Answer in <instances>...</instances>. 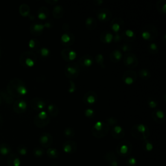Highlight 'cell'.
Wrapping results in <instances>:
<instances>
[{
    "label": "cell",
    "mask_w": 166,
    "mask_h": 166,
    "mask_svg": "<svg viewBox=\"0 0 166 166\" xmlns=\"http://www.w3.org/2000/svg\"><path fill=\"white\" fill-rule=\"evenodd\" d=\"M19 61L23 67L29 68L37 64V57L33 51H25L21 54Z\"/></svg>",
    "instance_id": "cell-5"
},
{
    "label": "cell",
    "mask_w": 166,
    "mask_h": 166,
    "mask_svg": "<svg viewBox=\"0 0 166 166\" xmlns=\"http://www.w3.org/2000/svg\"><path fill=\"white\" fill-rule=\"evenodd\" d=\"M64 135L67 138H73L75 136V130L72 127H66L64 130Z\"/></svg>",
    "instance_id": "cell-44"
},
{
    "label": "cell",
    "mask_w": 166,
    "mask_h": 166,
    "mask_svg": "<svg viewBox=\"0 0 166 166\" xmlns=\"http://www.w3.org/2000/svg\"><path fill=\"white\" fill-rule=\"evenodd\" d=\"M53 138L49 133H43L41 134L39 138V142L41 146L43 148H49L53 143Z\"/></svg>",
    "instance_id": "cell-17"
},
{
    "label": "cell",
    "mask_w": 166,
    "mask_h": 166,
    "mask_svg": "<svg viewBox=\"0 0 166 166\" xmlns=\"http://www.w3.org/2000/svg\"><path fill=\"white\" fill-rule=\"evenodd\" d=\"M44 26L42 22H35L30 26V32L34 36H39L44 30Z\"/></svg>",
    "instance_id": "cell-21"
},
{
    "label": "cell",
    "mask_w": 166,
    "mask_h": 166,
    "mask_svg": "<svg viewBox=\"0 0 166 166\" xmlns=\"http://www.w3.org/2000/svg\"><path fill=\"white\" fill-rule=\"evenodd\" d=\"M133 150V145L128 140H123L116 147L117 153L122 156L127 157L128 156Z\"/></svg>",
    "instance_id": "cell-8"
},
{
    "label": "cell",
    "mask_w": 166,
    "mask_h": 166,
    "mask_svg": "<svg viewBox=\"0 0 166 166\" xmlns=\"http://www.w3.org/2000/svg\"><path fill=\"white\" fill-rule=\"evenodd\" d=\"M62 29L64 31V32H67L69 31V29H70V26H69V25L68 23H64L62 25Z\"/></svg>",
    "instance_id": "cell-55"
},
{
    "label": "cell",
    "mask_w": 166,
    "mask_h": 166,
    "mask_svg": "<svg viewBox=\"0 0 166 166\" xmlns=\"http://www.w3.org/2000/svg\"><path fill=\"white\" fill-rule=\"evenodd\" d=\"M106 123L108 124V125L109 127H110V126L113 127V126H115L118 124V119H117V118H116L114 117H109V118H107Z\"/></svg>",
    "instance_id": "cell-49"
},
{
    "label": "cell",
    "mask_w": 166,
    "mask_h": 166,
    "mask_svg": "<svg viewBox=\"0 0 166 166\" xmlns=\"http://www.w3.org/2000/svg\"><path fill=\"white\" fill-rule=\"evenodd\" d=\"M156 8L157 11L161 14H165L166 13V2L165 0H158L156 3Z\"/></svg>",
    "instance_id": "cell-33"
},
{
    "label": "cell",
    "mask_w": 166,
    "mask_h": 166,
    "mask_svg": "<svg viewBox=\"0 0 166 166\" xmlns=\"http://www.w3.org/2000/svg\"><path fill=\"white\" fill-rule=\"evenodd\" d=\"M96 16L101 22H107L112 18V12L107 8H102L96 11Z\"/></svg>",
    "instance_id": "cell-15"
},
{
    "label": "cell",
    "mask_w": 166,
    "mask_h": 166,
    "mask_svg": "<svg viewBox=\"0 0 166 166\" xmlns=\"http://www.w3.org/2000/svg\"><path fill=\"white\" fill-rule=\"evenodd\" d=\"M69 86L68 88V92L69 93H73L77 90V86L73 80H69Z\"/></svg>",
    "instance_id": "cell-48"
},
{
    "label": "cell",
    "mask_w": 166,
    "mask_h": 166,
    "mask_svg": "<svg viewBox=\"0 0 166 166\" xmlns=\"http://www.w3.org/2000/svg\"><path fill=\"white\" fill-rule=\"evenodd\" d=\"M75 37L74 34L70 31L64 32L60 37L61 43L66 48L73 45L75 42Z\"/></svg>",
    "instance_id": "cell-12"
},
{
    "label": "cell",
    "mask_w": 166,
    "mask_h": 166,
    "mask_svg": "<svg viewBox=\"0 0 166 166\" xmlns=\"http://www.w3.org/2000/svg\"><path fill=\"white\" fill-rule=\"evenodd\" d=\"M166 34H163V39H162V41H163V44L165 45V38H166Z\"/></svg>",
    "instance_id": "cell-59"
},
{
    "label": "cell",
    "mask_w": 166,
    "mask_h": 166,
    "mask_svg": "<svg viewBox=\"0 0 166 166\" xmlns=\"http://www.w3.org/2000/svg\"><path fill=\"white\" fill-rule=\"evenodd\" d=\"M94 60L97 63V64L100 66L102 68H105V65H104V58L103 54L98 53L96 55L94 58Z\"/></svg>",
    "instance_id": "cell-42"
},
{
    "label": "cell",
    "mask_w": 166,
    "mask_h": 166,
    "mask_svg": "<svg viewBox=\"0 0 166 166\" xmlns=\"http://www.w3.org/2000/svg\"><path fill=\"white\" fill-rule=\"evenodd\" d=\"M0 96H1V98L2 99V100L3 99L8 104H13L14 103V99L13 97L8 94L7 92L2 90H0Z\"/></svg>",
    "instance_id": "cell-40"
},
{
    "label": "cell",
    "mask_w": 166,
    "mask_h": 166,
    "mask_svg": "<svg viewBox=\"0 0 166 166\" xmlns=\"http://www.w3.org/2000/svg\"><path fill=\"white\" fill-rule=\"evenodd\" d=\"M123 64L129 68H134L138 65V60L136 55L131 52L125 53L123 56Z\"/></svg>",
    "instance_id": "cell-9"
},
{
    "label": "cell",
    "mask_w": 166,
    "mask_h": 166,
    "mask_svg": "<svg viewBox=\"0 0 166 166\" xmlns=\"http://www.w3.org/2000/svg\"><path fill=\"white\" fill-rule=\"evenodd\" d=\"M60 55L61 57L68 63H72L77 57V52L70 48H65L63 49L61 51Z\"/></svg>",
    "instance_id": "cell-13"
},
{
    "label": "cell",
    "mask_w": 166,
    "mask_h": 166,
    "mask_svg": "<svg viewBox=\"0 0 166 166\" xmlns=\"http://www.w3.org/2000/svg\"><path fill=\"white\" fill-rule=\"evenodd\" d=\"M97 20L92 16H88L85 20V26L86 28L89 31L94 30L97 27Z\"/></svg>",
    "instance_id": "cell-32"
},
{
    "label": "cell",
    "mask_w": 166,
    "mask_h": 166,
    "mask_svg": "<svg viewBox=\"0 0 166 166\" xmlns=\"http://www.w3.org/2000/svg\"><path fill=\"white\" fill-rule=\"evenodd\" d=\"M94 62V59L92 56L90 55H84L78 59V65L83 68H90L91 67Z\"/></svg>",
    "instance_id": "cell-24"
},
{
    "label": "cell",
    "mask_w": 166,
    "mask_h": 166,
    "mask_svg": "<svg viewBox=\"0 0 166 166\" xmlns=\"http://www.w3.org/2000/svg\"><path fill=\"white\" fill-rule=\"evenodd\" d=\"M151 117L156 123L158 124H162L165 121V113L161 109H154L151 113Z\"/></svg>",
    "instance_id": "cell-20"
},
{
    "label": "cell",
    "mask_w": 166,
    "mask_h": 166,
    "mask_svg": "<svg viewBox=\"0 0 166 166\" xmlns=\"http://www.w3.org/2000/svg\"><path fill=\"white\" fill-rule=\"evenodd\" d=\"M113 34L109 31H104L100 34V40L104 43H110L113 42Z\"/></svg>",
    "instance_id": "cell-30"
},
{
    "label": "cell",
    "mask_w": 166,
    "mask_h": 166,
    "mask_svg": "<svg viewBox=\"0 0 166 166\" xmlns=\"http://www.w3.org/2000/svg\"><path fill=\"white\" fill-rule=\"evenodd\" d=\"M39 55L43 58H47L51 55V51L46 47H42L38 50Z\"/></svg>",
    "instance_id": "cell-41"
},
{
    "label": "cell",
    "mask_w": 166,
    "mask_h": 166,
    "mask_svg": "<svg viewBox=\"0 0 166 166\" xmlns=\"http://www.w3.org/2000/svg\"><path fill=\"white\" fill-rule=\"evenodd\" d=\"M11 152V146L5 143L0 144V153L3 156L8 155Z\"/></svg>",
    "instance_id": "cell-39"
},
{
    "label": "cell",
    "mask_w": 166,
    "mask_h": 166,
    "mask_svg": "<svg viewBox=\"0 0 166 166\" xmlns=\"http://www.w3.org/2000/svg\"><path fill=\"white\" fill-rule=\"evenodd\" d=\"M33 154L35 157H38V158H40V157H42L43 154H44V149L43 148L37 147H35L33 149Z\"/></svg>",
    "instance_id": "cell-46"
},
{
    "label": "cell",
    "mask_w": 166,
    "mask_h": 166,
    "mask_svg": "<svg viewBox=\"0 0 166 166\" xmlns=\"http://www.w3.org/2000/svg\"><path fill=\"white\" fill-rule=\"evenodd\" d=\"M137 77L138 75L135 71L132 70V69H128V70L125 71L122 75L121 79L125 84L127 85H131L136 82Z\"/></svg>",
    "instance_id": "cell-11"
},
{
    "label": "cell",
    "mask_w": 166,
    "mask_h": 166,
    "mask_svg": "<svg viewBox=\"0 0 166 166\" xmlns=\"http://www.w3.org/2000/svg\"><path fill=\"white\" fill-rule=\"evenodd\" d=\"M104 3V2L103 0H94L93 1V3L95 5H101L103 3Z\"/></svg>",
    "instance_id": "cell-57"
},
{
    "label": "cell",
    "mask_w": 166,
    "mask_h": 166,
    "mask_svg": "<svg viewBox=\"0 0 166 166\" xmlns=\"http://www.w3.org/2000/svg\"><path fill=\"white\" fill-rule=\"evenodd\" d=\"M45 2L49 4V5H56V3H57L58 2V0H46Z\"/></svg>",
    "instance_id": "cell-56"
},
{
    "label": "cell",
    "mask_w": 166,
    "mask_h": 166,
    "mask_svg": "<svg viewBox=\"0 0 166 166\" xmlns=\"http://www.w3.org/2000/svg\"><path fill=\"white\" fill-rule=\"evenodd\" d=\"M62 148L66 154H73L77 150V144L73 140H67L63 143Z\"/></svg>",
    "instance_id": "cell-19"
},
{
    "label": "cell",
    "mask_w": 166,
    "mask_h": 166,
    "mask_svg": "<svg viewBox=\"0 0 166 166\" xmlns=\"http://www.w3.org/2000/svg\"><path fill=\"white\" fill-rule=\"evenodd\" d=\"M121 40H122V38H121L120 33H117V34H115L114 35H113V42L118 43V42H121Z\"/></svg>",
    "instance_id": "cell-53"
},
{
    "label": "cell",
    "mask_w": 166,
    "mask_h": 166,
    "mask_svg": "<svg viewBox=\"0 0 166 166\" xmlns=\"http://www.w3.org/2000/svg\"><path fill=\"white\" fill-rule=\"evenodd\" d=\"M43 23V26H44V28H48L50 29L52 28L53 26V23L52 22L51 20H46V22Z\"/></svg>",
    "instance_id": "cell-54"
},
{
    "label": "cell",
    "mask_w": 166,
    "mask_h": 166,
    "mask_svg": "<svg viewBox=\"0 0 166 166\" xmlns=\"http://www.w3.org/2000/svg\"><path fill=\"white\" fill-rule=\"evenodd\" d=\"M52 14H53V18L56 19L62 18L64 14V7L60 5H55L53 8V11H52Z\"/></svg>",
    "instance_id": "cell-28"
},
{
    "label": "cell",
    "mask_w": 166,
    "mask_h": 166,
    "mask_svg": "<svg viewBox=\"0 0 166 166\" xmlns=\"http://www.w3.org/2000/svg\"><path fill=\"white\" fill-rule=\"evenodd\" d=\"M46 112H48L49 116L52 117H57L59 114V109L58 107L56 105V104L53 103H49L48 104L46 107Z\"/></svg>",
    "instance_id": "cell-31"
},
{
    "label": "cell",
    "mask_w": 166,
    "mask_h": 166,
    "mask_svg": "<svg viewBox=\"0 0 166 166\" xmlns=\"http://www.w3.org/2000/svg\"><path fill=\"white\" fill-rule=\"evenodd\" d=\"M110 130V127L106 122L98 121L93 124L92 127V134L97 138H102L106 136Z\"/></svg>",
    "instance_id": "cell-3"
},
{
    "label": "cell",
    "mask_w": 166,
    "mask_h": 166,
    "mask_svg": "<svg viewBox=\"0 0 166 166\" xmlns=\"http://www.w3.org/2000/svg\"><path fill=\"white\" fill-rule=\"evenodd\" d=\"M2 51L1 49H0V57H2Z\"/></svg>",
    "instance_id": "cell-61"
},
{
    "label": "cell",
    "mask_w": 166,
    "mask_h": 166,
    "mask_svg": "<svg viewBox=\"0 0 166 166\" xmlns=\"http://www.w3.org/2000/svg\"><path fill=\"white\" fill-rule=\"evenodd\" d=\"M34 124L38 128L46 127L50 122V116L46 110L39 112L34 118Z\"/></svg>",
    "instance_id": "cell-7"
},
{
    "label": "cell",
    "mask_w": 166,
    "mask_h": 166,
    "mask_svg": "<svg viewBox=\"0 0 166 166\" xmlns=\"http://www.w3.org/2000/svg\"><path fill=\"white\" fill-rule=\"evenodd\" d=\"M30 7L26 3H22L19 7V12L23 16H28L30 14Z\"/></svg>",
    "instance_id": "cell-35"
},
{
    "label": "cell",
    "mask_w": 166,
    "mask_h": 166,
    "mask_svg": "<svg viewBox=\"0 0 166 166\" xmlns=\"http://www.w3.org/2000/svg\"><path fill=\"white\" fill-rule=\"evenodd\" d=\"M28 104L24 99H18L13 103V110L17 113H22L27 110Z\"/></svg>",
    "instance_id": "cell-18"
},
{
    "label": "cell",
    "mask_w": 166,
    "mask_h": 166,
    "mask_svg": "<svg viewBox=\"0 0 166 166\" xmlns=\"http://www.w3.org/2000/svg\"><path fill=\"white\" fill-rule=\"evenodd\" d=\"M7 93L13 98L20 99L28 92V87L25 83L18 78L12 79L7 86Z\"/></svg>",
    "instance_id": "cell-1"
},
{
    "label": "cell",
    "mask_w": 166,
    "mask_h": 166,
    "mask_svg": "<svg viewBox=\"0 0 166 166\" xmlns=\"http://www.w3.org/2000/svg\"><path fill=\"white\" fill-rule=\"evenodd\" d=\"M3 123V118L1 116V114H0V128H1L2 127Z\"/></svg>",
    "instance_id": "cell-58"
},
{
    "label": "cell",
    "mask_w": 166,
    "mask_h": 166,
    "mask_svg": "<svg viewBox=\"0 0 166 166\" xmlns=\"http://www.w3.org/2000/svg\"><path fill=\"white\" fill-rule=\"evenodd\" d=\"M28 46L31 49L38 51L40 48V42L37 38H31L29 41Z\"/></svg>",
    "instance_id": "cell-34"
},
{
    "label": "cell",
    "mask_w": 166,
    "mask_h": 166,
    "mask_svg": "<svg viewBox=\"0 0 166 166\" xmlns=\"http://www.w3.org/2000/svg\"><path fill=\"white\" fill-rule=\"evenodd\" d=\"M138 75L143 80H148L151 77V72L145 68H142L139 69L138 72Z\"/></svg>",
    "instance_id": "cell-36"
},
{
    "label": "cell",
    "mask_w": 166,
    "mask_h": 166,
    "mask_svg": "<svg viewBox=\"0 0 166 166\" xmlns=\"http://www.w3.org/2000/svg\"><path fill=\"white\" fill-rule=\"evenodd\" d=\"M142 148L143 149L146 151V152H150V151H152L153 148H154V146H153V143L148 140V139H145V140L143 141V143H142Z\"/></svg>",
    "instance_id": "cell-43"
},
{
    "label": "cell",
    "mask_w": 166,
    "mask_h": 166,
    "mask_svg": "<svg viewBox=\"0 0 166 166\" xmlns=\"http://www.w3.org/2000/svg\"><path fill=\"white\" fill-rule=\"evenodd\" d=\"M98 94L93 91H88L84 93L83 101L86 105H92L98 101Z\"/></svg>",
    "instance_id": "cell-16"
},
{
    "label": "cell",
    "mask_w": 166,
    "mask_h": 166,
    "mask_svg": "<svg viewBox=\"0 0 166 166\" xmlns=\"http://www.w3.org/2000/svg\"><path fill=\"white\" fill-rule=\"evenodd\" d=\"M46 153L48 157H49L50 158H52V159L58 158V157L60 156L59 152L58 151L57 149H56L55 148H52V147L48 148Z\"/></svg>",
    "instance_id": "cell-38"
},
{
    "label": "cell",
    "mask_w": 166,
    "mask_h": 166,
    "mask_svg": "<svg viewBox=\"0 0 166 166\" xmlns=\"http://www.w3.org/2000/svg\"><path fill=\"white\" fill-rule=\"evenodd\" d=\"M111 135L115 139H122L125 135V130L121 126L116 125L112 127L111 130Z\"/></svg>",
    "instance_id": "cell-25"
},
{
    "label": "cell",
    "mask_w": 166,
    "mask_h": 166,
    "mask_svg": "<svg viewBox=\"0 0 166 166\" xmlns=\"http://www.w3.org/2000/svg\"><path fill=\"white\" fill-rule=\"evenodd\" d=\"M104 160L108 163V166H118V157L112 151H108L104 154Z\"/></svg>",
    "instance_id": "cell-23"
},
{
    "label": "cell",
    "mask_w": 166,
    "mask_h": 166,
    "mask_svg": "<svg viewBox=\"0 0 166 166\" xmlns=\"http://www.w3.org/2000/svg\"><path fill=\"white\" fill-rule=\"evenodd\" d=\"M49 15V8L46 6L40 7L37 11V17L40 20H46Z\"/></svg>",
    "instance_id": "cell-29"
},
{
    "label": "cell",
    "mask_w": 166,
    "mask_h": 166,
    "mask_svg": "<svg viewBox=\"0 0 166 166\" xmlns=\"http://www.w3.org/2000/svg\"><path fill=\"white\" fill-rule=\"evenodd\" d=\"M2 98H1V96H0V104H2Z\"/></svg>",
    "instance_id": "cell-60"
},
{
    "label": "cell",
    "mask_w": 166,
    "mask_h": 166,
    "mask_svg": "<svg viewBox=\"0 0 166 166\" xmlns=\"http://www.w3.org/2000/svg\"><path fill=\"white\" fill-rule=\"evenodd\" d=\"M120 48V51L122 52H124V53H129V52L131 51L132 50V46H131L129 43H121L119 46Z\"/></svg>",
    "instance_id": "cell-45"
},
{
    "label": "cell",
    "mask_w": 166,
    "mask_h": 166,
    "mask_svg": "<svg viewBox=\"0 0 166 166\" xmlns=\"http://www.w3.org/2000/svg\"><path fill=\"white\" fill-rule=\"evenodd\" d=\"M18 153L22 156H25L28 153V148L26 147L24 145H20L17 148Z\"/></svg>",
    "instance_id": "cell-50"
},
{
    "label": "cell",
    "mask_w": 166,
    "mask_h": 166,
    "mask_svg": "<svg viewBox=\"0 0 166 166\" xmlns=\"http://www.w3.org/2000/svg\"><path fill=\"white\" fill-rule=\"evenodd\" d=\"M8 166H20L21 160L18 155L16 153H10L7 158Z\"/></svg>",
    "instance_id": "cell-26"
},
{
    "label": "cell",
    "mask_w": 166,
    "mask_h": 166,
    "mask_svg": "<svg viewBox=\"0 0 166 166\" xmlns=\"http://www.w3.org/2000/svg\"><path fill=\"white\" fill-rule=\"evenodd\" d=\"M66 77L69 80L77 78L80 73V66L76 63H69L64 68Z\"/></svg>",
    "instance_id": "cell-6"
},
{
    "label": "cell",
    "mask_w": 166,
    "mask_h": 166,
    "mask_svg": "<svg viewBox=\"0 0 166 166\" xmlns=\"http://www.w3.org/2000/svg\"><path fill=\"white\" fill-rule=\"evenodd\" d=\"M122 40H125L127 43L134 41L136 39L135 32L130 29H126L120 33Z\"/></svg>",
    "instance_id": "cell-22"
},
{
    "label": "cell",
    "mask_w": 166,
    "mask_h": 166,
    "mask_svg": "<svg viewBox=\"0 0 166 166\" xmlns=\"http://www.w3.org/2000/svg\"><path fill=\"white\" fill-rule=\"evenodd\" d=\"M147 48L148 51L150 53L153 54V55L158 53V50H159L158 46V45H157V43L154 42H150L149 43H148L147 44Z\"/></svg>",
    "instance_id": "cell-37"
},
{
    "label": "cell",
    "mask_w": 166,
    "mask_h": 166,
    "mask_svg": "<svg viewBox=\"0 0 166 166\" xmlns=\"http://www.w3.org/2000/svg\"><path fill=\"white\" fill-rule=\"evenodd\" d=\"M147 105L152 109H156L158 107V102L154 98H150L147 100Z\"/></svg>",
    "instance_id": "cell-47"
},
{
    "label": "cell",
    "mask_w": 166,
    "mask_h": 166,
    "mask_svg": "<svg viewBox=\"0 0 166 166\" xmlns=\"http://www.w3.org/2000/svg\"><path fill=\"white\" fill-rule=\"evenodd\" d=\"M123 53L119 49H113L110 52L109 57L113 63H117L123 58Z\"/></svg>",
    "instance_id": "cell-27"
},
{
    "label": "cell",
    "mask_w": 166,
    "mask_h": 166,
    "mask_svg": "<svg viewBox=\"0 0 166 166\" xmlns=\"http://www.w3.org/2000/svg\"><path fill=\"white\" fill-rule=\"evenodd\" d=\"M84 115L86 117L88 118H92L94 117L95 112L94 110L91 108H88L84 110Z\"/></svg>",
    "instance_id": "cell-52"
},
{
    "label": "cell",
    "mask_w": 166,
    "mask_h": 166,
    "mask_svg": "<svg viewBox=\"0 0 166 166\" xmlns=\"http://www.w3.org/2000/svg\"><path fill=\"white\" fill-rule=\"evenodd\" d=\"M126 164L127 166H136L137 160L135 157L130 156L126 161Z\"/></svg>",
    "instance_id": "cell-51"
},
{
    "label": "cell",
    "mask_w": 166,
    "mask_h": 166,
    "mask_svg": "<svg viewBox=\"0 0 166 166\" xmlns=\"http://www.w3.org/2000/svg\"><path fill=\"white\" fill-rule=\"evenodd\" d=\"M125 22L121 18H113L110 22V29L116 34L121 33L125 29Z\"/></svg>",
    "instance_id": "cell-14"
},
{
    "label": "cell",
    "mask_w": 166,
    "mask_h": 166,
    "mask_svg": "<svg viewBox=\"0 0 166 166\" xmlns=\"http://www.w3.org/2000/svg\"><path fill=\"white\" fill-rule=\"evenodd\" d=\"M158 29L153 24H147L143 26L140 30L142 38L148 42H152L158 36Z\"/></svg>",
    "instance_id": "cell-4"
},
{
    "label": "cell",
    "mask_w": 166,
    "mask_h": 166,
    "mask_svg": "<svg viewBox=\"0 0 166 166\" xmlns=\"http://www.w3.org/2000/svg\"><path fill=\"white\" fill-rule=\"evenodd\" d=\"M130 134L138 140H145L150 136V130L148 127L143 123H137L133 126Z\"/></svg>",
    "instance_id": "cell-2"
},
{
    "label": "cell",
    "mask_w": 166,
    "mask_h": 166,
    "mask_svg": "<svg viewBox=\"0 0 166 166\" xmlns=\"http://www.w3.org/2000/svg\"><path fill=\"white\" fill-rule=\"evenodd\" d=\"M30 105L34 110L41 112L46 108L48 103L45 99L42 98H34L31 100Z\"/></svg>",
    "instance_id": "cell-10"
}]
</instances>
